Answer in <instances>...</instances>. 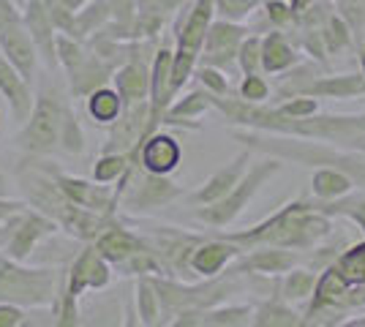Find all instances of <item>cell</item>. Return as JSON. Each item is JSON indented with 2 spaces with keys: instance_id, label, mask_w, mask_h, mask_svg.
<instances>
[{
  "instance_id": "5b68a950",
  "label": "cell",
  "mask_w": 365,
  "mask_h": 327,
  "mask_svg": "<svg viewBox=\"0 0 365 327\" xmlns=\"http://www.w3.org/2000/svg\"><path fill=\"white\" fill-rule=\"evenodd\" d=\"M0 93L6 95V101L11 104L16 120L31 115V93H28L22 77L16 74V68L6 58H0Z\"/></svg>"
},
{
  "instance_id": "44dd1931",
  "label": "cell",
  "mask_w": 365,
  "mask_h": 327,
  "mask_svg": "<svg viewBox=\"0 0 365 327\" xmlns=\"http://www.w3.org/2000/svg\"><path fill=\"white\" fill-rule=\"evenodd\" d=\"M292 61V52L287 49V44L273 36L270 41H267V55H264V63H267V68H281V66H287Z\"/></svg>"
},
{
  "instance_id": "30bf717a",
  "label": "cell",
  "mask_w": 365,
  "mask_h": 327,
  "mask_svg": "<svg viewBox=\"0 0 365 327\" xmlns=\"http://www.w3.org/2000/svg\"><path fill=\"white\" fill-rule=\"evenodd\" d=\"M98 254L109 259H125L131 254H137V240L123 229H112L98 240Z\"/></svg>"
},
{
  "instance_id": "f546056e",
  "label": "cell",
  "mask_w": 365,
  "mask_h": 327,
  "mask_svg": "<svg viewBox=\"0 0 365 327\" xmlns=\"http://www.w3.org/2000/svg\"><path fill=\"white\" fill-rule=\"evenodd\" d=\"M202 79H205V82H210L215 90H224V88H227V82H224V79H218L215 71H202Z\"/></svg>"
},
{
  "instance_id": "cb8c5ba5",
  "label": "cell",
  "mask_w": 365,
  "mask_h": 327,
  "mask_svg": "<svg viewBox=\"0 0 365 327\" xmlns=\"http://www.w3.org/2000/svg\"><path fill=\"white\" fill-rule=\"evenodd\" d=\"M139 303H142V316H145V322H153V319H155V297H153L148 284H139Z\"/></svg>"
},
{
  "instance_id": "484cf974",
  "label": "cell",
  "mask_w": 365,
  "mask_h": 327,
  "mask_svg": "<svg viewBox=\"0 0 365 327\" xmlns=\"http://www.w3.org/2000/svg\"><path fill=\"white\" fill-rule=\"evenodd\" d=\"M308 289H311V276L297 273V276H292V279H289V292L294 297H303Z\"/></svg>"
},
{
  "instance_id": "603a6c76",
  "label": "cell",
  "mask_w": 365,
  "mask_h": 327,
  "mask_svg": "<svg viewBox=\"0 0 365 327\" xmlns=\"http://www.w3.org/2000/svg\"><path fill=\"white\" fill-rule=\"evenodd\" d=\"M123 156H109V158H101L98 161V167H96V180H112V177H118V172H123Z\"/></svg>"
},
{
  "instance_id": "52a82bcc",
  "label": "cell",
  "mask_w": 365,
  "mask_h": 327,
  "mask_svg": "<svg viewBox=\"0 0 365 327\" xmlns=\"http://www.w3.org/2000/svg\"><path fill=\"white\" fill-rule=\"evenodd\" d=\"M25 22H28V33H33L31 38L44 49L46 47V58L49 63H55L52 58V16L46 11L44 0H31L28 3V14H25Z\"/></svg>"
},
{
  "instance_id": "4dcf8cb0",
  "label": "cell",
  "mask_w": 365,
  "mask_h": 327,
  "mask_svg": "<svg viewBox=\"0 0 365 327\" xmlns=\"http://www.w3.org/2000/svg\"><path fill=\"white\" fill-rule=\"evenodd\" d=\"M354 207H357V210H354V218L365 227V204H354Z\"/></svg>"
},
{
  "instance_id": "d6986e66",
  "label": "cell",
  "mask_w": 365,
  "mask_h": 327,
  "mask_svg": "<svg viewBox=\"0 0 365 327\" xmlns=\"http://www.w3.org/2000/svg\"><path fill=\"white\" fill-rule=\"evenodd\" d=\"M365 90V82L360 77H341L333 82H322L317 88H311V93H330V95H351Z\"/></svg>"
},
{
  "instance_id": "7a4b0ae2",
  "label": "cell",
  "mask_w": 365,
  "mask_h": 327,
  "mask_svg": "<svg viewBox=\"0 0 365 327\" xmlns=\"http://www.w3.org/2000/svg\"><path fill=\"white\" fill-rule=\"evenodd\" d=\"M61 125H63V109L55 98H41L36 109H33L31 120H28V128H25V137H22V145L28 150H36V153H46L55 147V142L61 137Z\"/></svg>"
},
{
  "instance_id": "277c9868",
  "label": "cell",
  "mask_w": 365,
  "mask_h": 327,
  "mask_svg": "<svg viewBox=\"0 0 365 327\" xmlns=\"http://www.w3.org/2000/svg\"><path fill=\"white\" fill-rule=\"evenodd\" d=\"M107 281V267L104 262L98 259V254L96 251H88V254H82L79 256V262L74 265L71 270V289H68V316H74V308H71V303H74V297L85 289V286H101Z\"/></svg>"
},
{
  "instance_id": "9a60e30c",
  "label": "cell",
  "mask_w": 365,
  "mask_h": 327,
  "mask_svg": "<svg viewBox=\"0 0 365 327\" xmlns=\"http://www.w3.org/2000/svg\"><path fill=\"white\" fill-rule=\"evenodd\" d=\"M229 256H232V249H227V246H207V249L197 251V256H194V267H197L199 273L210 276V273H215L218 267L227 262Z\"/></svg>"
},
{
  "instance_id": "ffe728a7",
  "label": "cell",
  "mask_w": 365,
  "mask_h": 327,
  "mask_svg": "<svg viewBox=\"0 0 365 327\" xmlns=\"http://www.w3.org/2000/svg\"><path fill=\"white\" fill-rule=\"evenodd\" d=\"M314 188L322 197H333V194H344L349 188V180L344 175H335V172H319L314 177Z\"/></svg>"
},
{
  "instance_id": "6da1fadb",
  "label": "cell",
  "mask_w": 365,
  "mask_h": 327,
  "mask_svg": "<svg viewBox=\"0 0 365 327\" xmlns=\"http://www.w3.org/2000/svg\"><path fill=\"white\" fill-rule=\"evenodd\" d=\"M49 292H52V273L0 265V297L22 303H44Z\"/></svg>"
},
{
  "instance_id": "d4e9b609",
  "label": "cell",
  "mask_w": 365,
  "mask_h": 327,
  "mask_svg": "<svg viewBox=\"0 0 365 327\" xmlns=\"http://www.w3.org/2000/svg\"><path fill=\"white\" fill-rule=\"evenodd\" d=\"M205 104H207V101H205V95H188V101H185V104H178V107H175V115H194V112H202V109H205Z\"/></svg>"
},
{
  "instance_id": "4316f807",
  "label": "cell",
  "mask_w": 365,
  "mask_h": 327,
  "mask_svg": "<svg viewBox=\"0 0 365 327\" xmlns=\"http://www.w3.org/2000/svg\"><path fill=\"white\" fill-rule=\"evenodd\" d=\"M264 93H267V88L259 82L257 77H248V82L243 85V95L245 98H264Z\"/></svg>"
},
{
  "instance_id": "83f0119b",
  "label": "cell",
  "mask_w": 365,
  "mask_h": 327,
  "mask_svg": "<svg viewBox=\"0 0 365 327\" xmlns=\"http://www.w3.org/2000/svg\"><path fill=\"white\" fill-rule=\"evenodd\" d=\"M22 322V313L11 308V306H0V327H11Z\"/></svg>"
},
{
  "instance_id": "3957f363",
  "label": "cell",
  "mask_w": 365,
  "mask_h": 327,
  "mask_svg": "<svg viewBox=\"0 0 365 327\" xmlns=\"http://www.w3.org/2000/svg\"><path fill=\"white\" fill-rule=\"evenodd\" d=\"M0 47L6 52V61L16 68V74L22 79H31L33 66H36V44H33L31 33L16 19L0 28Z\"/></svg>"
},
{
  "instance_id": "ba28073f",
  "label": "cell",
  "mask_w": 365,
  "mask_h": 327,
  "mask_svg": "<svg viewBox=\"0 0 365 327\" xmlns=\"http://www.w3.org/2000/svg\"><path fill=\"white\" fill-rule=\"evenodd\" d=\"M207 19H210V0H199L194 14H191L185 31H182V36H180V52H194V49L202 44Z\"/></svg>"
},
{
  "instance_id": "7402d4cb",
  "label": "cell",
  "mask_w": 365,
  "mask_h": 327,
  "mask_svg": "<svg viewBox=\"0 0 365 327\" xmlns=\"http://www.w3.org/2000/svg\"><path fill=\"white\" fill-rule=\"evenodd\" d=\"M61 134H63V145H66L68 150H74V153L76 150H82V134H79V128H76L71 115H63Z\"/></svg>"
},
{
  "instance_id": "8fae6325",
  "label": "cell",
  "mask_w": 365,
  "mask_h": 327,
  "mask_svg": "<svg viewBox=\"0 0 365 327\" xmlns=\"http://www.w3.org/2000/svg\"><path fill=\"white\" fill-rule=\"evenodd\" d=\"M264 172H267V167H264V170H254V172H251V180H245L243 188H240V191H237V194H235L229 202H224V207H221L218 213H210V218H213V221H227V218L235 216V213L240 210V204H243L245 199L254 194L257 183L262 180V177H264Z\"/></svg>"
},
{
  "instance_id": "9c48e42d",
  "label": "cell",
  "mask_w": 365,
  "mask_h": 327,
  "mask_svg": "<svg viewBox=\"0 0 365 327\" xmlns=\"http://www.w3.org/2000/svg\"><path fill=\"white\" fill-rule=\"evenodd\" d=\"M46 229H52V224H46L41 218H31L25 227H19V232L14 234V240H11V246H9V254L14 256V259H25L28 254H31L33 243L46 232Z\"/></svg>"
},
{
  "instance_id": "2e32d148",
  "label": "cell",
  "mask_w": 365,
  "mask_h": 327,
  "mask_svg": "<svg viewBox=\"0 0 365 327\" xmlns=\"http://www.w3.org/2000/svg\"><path fill=\"white\" fill-rule=\"evenodd\" d=\"M118 85H120V93L125 95L128 101H137V98H142V93H145L148 79H145V74H142L139 66H128V68H123L120 71Z\"/></svg>"
},
{
  "instance_id": "e0dca14e",
  "label": "cell",
  "mask_w": 365,
  "mask_h": 327,
  "mask_svg": "<svg viewBox=\"0 0 365 327\" xmlns=\"http://www.w3.org/2000/svg\"><path fill=\"white\" fill-rule=\"evenodd\" d=\"M178 188H172V183L167 180H158V177H150L145 186H142V194L137 197V204H161L167 202L169 197H175Z\"/></svg>"
},
{
  "instance_id": "7c38bea8",
  "label": "cell",
  "mask_w": 365,
  "mask_h": 327,
  "mask_svg": "<svg viewBox=\"0 0 365 327\" xmlns=\"http://www.w3.org/2000/svg\"><path fill=\"white\" fill-rule=\"evenodd\" d=\"M118 112H120V98H118V93H112V90H96L91 95V115L96 120L109 123V120L118 118Z\"/></svg>"
},
{
  "instance_id": "f1b7e54d",
  "label": "cell",
  "mask_w": 365,
  "mask_h": 327,
  "mask_svg": "<svg viewBox=\"0 0 365 327\" xmlns=\"http://www.w3.org/2000/svg\"><path fill=\"white\" fill-rule=\"evenodd\" d=\"M287 115H305V112H314V104L311 101H297V104H289V107H284Z\"/></svg>"
},
{
  "instance_id": "ac0fdd59",
  "label": "cell",
  "mask_w": 365,
  "mask_h": 327,
  "mask_svg": "<svg viewBox=\"0 0 365 327\" xmlns=\"http://www.w3.org/2000/svg\"><path fill=\"white\" fill-rule=\"evenodd\" d=\"M240 164H243V161H237V167H229V170H224L218 177H213V180H210V186L197 194V199H202V202H210V199H215V197H221L224 191H229V188H232V183L237 180Z\"/></svg>"
},
{
  "instance_id": "1f68e13d",
  "label": "cell",
  "mask_w": 365,
  "mask_h": 327,
  "mask_svg": "<svg viewBox=\"0 0 365 327\" xmlns=\"http://www.w3.org/2000/svg\"><path fill=\"white\" fill-rule=\"evenodd\" d=\"M63 3H66V6H68V9H71V11H76V9H79V6H82V0H63Z\"/></svg>"
},
{
  "instance_id": "8992f818",
  "label": "cell",
  "mask_w": 365,
  "mask_h": 327,
  "mask_svg": "<svg viewBox=\"0 0 365 327\" xmlns=\"http://www.w3.org/2000/svg\"><path fill=\"white\" fill-rule=\"evenodd\" d=\"M142 161L145 167L153 172V175H164V172L175 170L178 161H180V147L172 137H155L145 145V153H142Z\"/></svg>"
},
{
  "instance_id": "4fadbf2b",
  "label": "cell",
  "mask_w": 365,
  "mask_h": 327,
  "mask_svg": "<svg viewBox=\"0 0 365 327\" xmlns=\"http://www.w3.org/2000/svg\"><path fill=\"white\" fill-rule=\"evenodd\" d=\"M338 279L346 281H365V246H357V249L346 251L338 262Z\"/></svg>"
},
{
  "instance_id": "5bb4252c",
  "label": "cell",
  "mask_w": 365,
  "mask_h": 327,
  "mask_svg": "<svg viewBox=\"0 0 365 327\" xmlns=\"http://www.w3.org/2000/svg\"><path fill=\"white\" fill-rule=\"evenodd\" d=\"M237 33H240V31H235V28H227V25H215L213 33H210V41H207V49H210V61H224V58H227L224 52H232V49H235Z\"/></svg>"
}]
</instances>
